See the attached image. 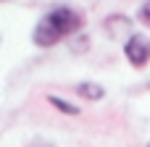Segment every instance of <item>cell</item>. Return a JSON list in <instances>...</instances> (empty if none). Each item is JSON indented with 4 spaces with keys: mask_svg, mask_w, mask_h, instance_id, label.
Listing matches in <instances>:
<instances>
[{
    "mask_svg": "<svg viewBox=\"0 0 150 147\" xmlns=\"http://www.w3.org/2000/svg\"><path fill=\"white\" fill-rule=\"evenodd\" d=\"M29 147H53L47 139H34V142H29Z\"/></svg>",
    "mask_w": 150,
    "mask_h": 147,
    "instance_id": "8992f818",
    "label": "cell"
},
{
    "mask_svg": "<svg viewBox=\"0 0 150 147\" xmlns=\"http://www.w3.org/2000/svg\"><path fill=\"white\" fill-rule=\"evenodd\" d=\"M148 147H150V145H148Z\"/></svg>",
    "mask_w": 150,
    "mask_h": 147,
    "instance_id": "52a82bcc",
    "label": "cell"
},
{
    "mask_svg": "<svg viewBox=\"0 0 150 147\" xmlns=\"http://www.w3.org/2000/svg\"><path fill=\"white\" fill-rule=\"evenodd\" d=\"M124 55L134 68H145L150 60V37L142 32L129 34V39L124 42Z\"/></svg>",
    "mask_w": 150,
    "mask_h": 147,
    "instance_id": "7a4b0ae2",
    "label": "cell"
},
{
    "mask_svg": "<svg viewBox=\"0 0 150 147\" xmlns=\"http://www.w3.org/2000/svg\"><path fill=\"white\" fill-rule=\"evenodd\" d=\"M137 21H140L145 29H150V0H145V3L137 8Z\"/></svg>",
    "mask_w": 150,
    "mask_h": 147,
    "instance_id": "5b68a950",
    "label": "cell"
},
{
    "mask_svg": "<svg viewBox=\"0 0 150 147\" xmlns=\"http://www.w3.org/2000/svg\"><path fill=\"white\" fill-rule=\"evenodd\" d=\"M47 103H50L58 113H63V116H79V113H82L74 103H69V100H63V97H55V95H50V97H47Z\"/></svg>",
    "mask_w": 150,
    "mask_h": 147,
    "instance_id": "277c9868",
    "label": "cell"
},
{
    "mask_svg": "<svg viewBox=\"0 0 150 147\" xmlns=\"http://www.w3.org/2000/svg\"><path fill=\"white\" fill-rule=\"evenodd\" d=\"M76 95L84 97V100L98 103V100L105 97V87H100L98 82H79V84H76Z\"/></svg>",
    "mask_w": 150,
    "mask_h": 147,
    "instance_id": "3957f363",
    "label": "cell"
},
{
    "mask_svg": "<svg viewBox=\"0 0 150 147\" xmlns=\"http://www.w3.org/2000/svg\"><path fill=\"white\" fill-rule=\"evenodd\" d=\"M82 26H84L82 13H76V11L69 8V5H55V8H50V11L34 24L32 42H34L37 47H53V45H58L61 39L76 34Z\"/></svg>",
    "mask_w": 150,
    "mask_h": 147,
    "instance_id": "6da1fadb",
    "label": "cell"
}]
</instances>
